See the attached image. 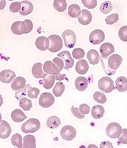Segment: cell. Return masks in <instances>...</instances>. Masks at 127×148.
Here are the masks:
<instances>
[{
    "label": "cell",
    "instance_id": "cell-17",
    "mask_svg": "<svg viewBox=\"0 0 127 148\" xmlns=\"http://www.w3.org/2000/svg\"><path fill=\"white\" fill-rule=\"evenodd\" d=\"M25 86L26 79L24 77H21V76H19V77L16 78L15 80H13L12 84H11V88L15 92L19 91V90L24 88Z\"/></svg>",
    "mask_w": 127,
    "mask_h": 148
},
{
    "label": "cell",
    "instance_id": "cell-16",
    "mask_svg": "<svg viewBox=\"0 0 127 148\" xmlns=\"http://www.w3.org/2000/svg\"><path fill=\"white\" fill-rule=\"evenodd\" d=\"M78 21L82 25H88L92 21V14L88 10H82L81 15L78 18Z\"/></svg>",
    "mask_w": 127,
    "mask_h": 148
},
{
    "label": "cell",
    "instance_id": "cell-19",
    "mask_svg": "<svg viewBox=\"0 0 127 148\" xmlns=\"http://www.w3.org/2000/svg\"><path fill=\"white\" fill-rule=\"evenodd\" d=\"M115 51V48L113 45L110 43H103L100 46V53L101 54L102 57L106 58L109 55L112 54Z\"/></svg>",
    "mask_w": 127,
    "mask_h": 148
},
{
    "label": "cell",
    "instance_id": "cell-41",
    "mask_svg": "<svg viewBox=\"0 0 127 148\" xmlns=\"http://www.w3.org/2000/svg\"><path fill=\"white\" fill-rule=\"evenodd\" d=\"M82 2L84 6L88 9H94L97 5L96 0H82Z\"/></svg>",
    "mask_w": 127,
    "mask_h": 148
},
{
    "label": "cell",
    "instance_id": "cell-26",
    "mask_svg": "<svg viewBox=\"0 0 127 148\" xmlns=\"http://www.w3.org/2000/svg\"><path fill=\"white\" fill-rule=\"evenodd\" d=\"M27 118V115L21 109H15L11 113V119L16 123H21Z\"/></svg>",
    "mask_w": 127,
    "mask_h": 148
},
{
    "label": "cell",
    "instance_id": "cell-46",
    "mask_svg": "<svg viewBox=\"0 0 127 148\" xmlns=\"http://www.w3.org/2000/svg\"><path fill=\"white\" fill-rule=\"evenodd\" d=\"M79 110L83 114H88L90 112V106L88 105L83 103L79 106Z\"/></svg>",
    "mask_w": 127,
    "mask_h": 148
},
{
    "label": "cell",
    "instance_id": "cell-10",
    "mask_svg": "<svg viewBox=\"0 0 127 148\" xmlns=\"http://www.w3.org/2000/svg\"><path fill=\"white\" fill-rule=\"evenodd\" d=\"M57 57L61 58L62 60L64 61L65 62V69L68 70L70 69V68H72L74 66V59L71 57L70 52L68 51H62L61 53L58 54Z\"/></svg>",
    "mask_w": 127,
    "mask_h": 148
},
{
    "label": "cell",
    "instance_id": "cell-13",
    "mask_svg": "<svg viewBox=\"0 0 127 148\" xmlns=\"http://www.w3.org/2000/svg\"><path fill=\"white\" fill-rule=\"evenodd\" d=\"M35 46L37 49L41 51L47 50L50 47L49 39L45 36H40L35 40Z\"/></svg>",
    "mask_w": 127,
    "mask_h": 148
},
{
    "label": "cell",
    "instance_id": "cell-27",
    "mask_svg": "<svg viewBox=\"0 0 127 148\" xmlns=\"http://www.w3.org/2000/svg\"><path fill=\"white\" fill-rule=\"evenodd\" d=\"M55 80H56V78L54 75L46 73L45 77L43 78V87L46 90H49L54 86Z\"/></svg>",
    "mask_w": 127,
    "mask_h": 148
},
{
    "label": "cell",
    "instance_id": "cell-24",
    "mask_svg": "<svg viewBox=\"0 0 127 148\" xmlns=\"http://www.w3.org/2000/svg\"><path fill=\"white\" fill-rule=\"evenodd\" d=\"M33 5L29 1H22L21 2V10L20 14L21 16H28L33 11Z\"/></svg>",
    "mask_w": 127,
    "mask_h": 148
},
{
    "label": "cell",
    "instance_id": "cell-34",
    "mask_svg": "<svg viewBox=\"0 0 127 148\" xmlns=\"http://www.w3.org/2000/svg\"><path fill=\"white\" fill-rule=\"evenodd\" d=\"M11 144L15 147H17L19 148L23 147V144H22V136L19 134H16L12 136L11 138Z\"/></svg>",
    "mask_w": 127,
    "mask_h": 148
},
{
    "label": "cell",
    "instance_id": "cell-20",
    "mask_svg": "<svg viewBox=\"0 0 127 148\" xmlns=\"http://www.w3.org/2000/svg\"><path fill=\"white\" fill-rule=\"evenodd\" d=\"M76 71L79 74H84L86 73L89 70V65H88V62L85 60H79L76 64Z\"/></svg>",
    "mask_w": 127,
    "mask_h": 148
},
{
    "label": "cell",
    "instance_id": "cell-5",
    "mask_svg": "<svg viewBox=\"0 0 127 148\" xmlns=\"http://www.w3.org/2000/svg\"><path fill=\"white\" fill-rule=\"evenodd\" d=\"M63 38L64 40V43L68 49H72L75 46L77 42V37L76 34L73 30L66 29L63 32Z\"/></svg>",
    "mask_w": 127,
    "mask_h": 148
},
{
    "label": "cell",
    "instance_id": "cell-33",
    "mask_svg": "<svg viewBox=\"0 0 127 148\" xmlns=\"http://www.w3.org/2000/svg\"><path fill=\"white\" fill-rule=\"evenodd\" d=\"M19 106L23 110L30 111L32 107V103L30 99L27 98H22L19 101Z\"/></svg>",
    "mask_w": 127,
    "mask_h": 148
},
{
    "label": "cell",
    "instance_id": "cell-42",
    "mask_svg": "<svg viewBox=\"0 0 127 148\" xmlns=\"http://www.w3.org/2000/svg\"><path fill=\"white\" fill-rule=\"evenodd\" d=\"M39 93L40 90L38 88H36V87H31L28 90V94H27V95H28L29 98L35 99V98H37L38 97Z\"/></svg>",
    "mask_w": 127,
    "mask_h": 148
},
{
    "label": "cell",
    "instance_id": "cell-40",
    "mask_svg": "<svg viewBox=\"0 0 127 148\" xmlns=\"http://www.w3.org/2000/svg\"><path fill=\"white\" fill-rule=\"evenodd\" d=\"M10 11L11 13H20L21 10V2H14L13 3H11L10 6L9 8Z\"/></svg>",
    "mask_w": 127,
    "mask_h": 148
},
{
    "label": "cell",
    "instance_id": "cell-31",
    "mask_svg": "<svg viewBox=\"0 0 127 148\" xmlns=\"http://www.w3.org/2000/svg\"><path fill=\"white\" fill-rule=\"evenodd\" d=\"M53 7L57 11L64 12L67 8V2L66 0H55Z\"/></svg>",
    "mask_w": 127,
    "mask_h": 148
},
{
    "label": "cell",
    "instance_id": "cell-1",
    "mask_svg": "<svg viewBox=\"0 0 127 148\" xmlns=\"http://www.w3.org/2000/svg\"><path fill=\"white\" fill-rule=\"evenodd\" d=\"M11 31L13 34L21 35L22 34H28L33 29V24L30 19L24 21H16L11 26Z\"/></svg>",
    "mask_w": 127,
    "mask_h": 148
},
{
    "label": "cell",
    "instance_id": "cell-14",
    "mask_svg": "<svg viewBox=\"0 0 127 148\" xmlns=\"http://www.w3.org/2000/svg\"><path fill=\"white\" fill-rule=\"evenodd\" d=\"M16 77V73L11 70H4L0 73V80L3 83H10Z\"/></svg>",
    "mask_w": 127,
    "mask_h": 148
},
{
    "label": "cell",
    "instance_id": "cell-2",
    "mask_svg": "<svg viewBox=\"0 0 127 148\" xmlns=\"http://www.w3.org/2000/svg\"><path fill=\"white\" fill-rule=\"evenodd\" d=\"M41 128V123L36 118H30L21 125V131L24 134L35 133Z\"/></svg>",
    "mask_w": 127,
    "mask_h": 148
},
{
    "label": "cell",
    "instance_id": "cell-29",
    "mask_svg": "<svg viewBox=\"0 0 127 148\" xmlns=\"http://www.w3.org/2000/svg\"><path fill=\"white\" fill-rule=\"evenodd\" d=\"M81 13H82L81 8L79 5L77 4H73L68 7V15L71 18H79L81 15Z\"/></svg>",
    "mask_w": 127,
    "mask_h": 148
},
{
    "label": "cell",
    "instance_id": "cell-48",
    "mask_svg": "<svg viewBox=\"0 0 127 148\" xmlns=\"http://www.w3.org/2000/svg\"><path fill=\"white\" fill-rule=\"evenodd\" d=\"M55 78H56V79H57V80H60V81L63 80L64 79H66V75H65V74H63V75H62V74L59 73V74H57V75H55Z\"/></svg>",
    "mask_w": 127,
    "mask_h": 148
},
{
    "label": "cell",
    "instance_id": "cell-37",
    "mask_svg": "<svg viewBox=\"0 0 127 148\" xmlns=\"http://www.w3.org/2000/svg\"><path fill=\"white\" fill-rule=\"evenodd\" d=\"M85 55V51L82 49H79V48H77V49H74L72 52V56L74 59L75 60H80L82 59Z\"/></svg>",
    "mask_w": 127,
    "mask_h": 148
},
{
    "label": "cell",
    "instance_id": "cell-6",
    "mask_svg": "<svg viewBox=\"0 0 127 148\" xmlns=\"http://www.w3.org/2000/svg\"><path fill=\"white\" fill-rule=\"evenodd\" d=\"M51 42L50 47H49V51H50L52 53H55L63 49V40L59 35H49L48 38Z\"/></svg>",
    "mask_w": 127,
    "mask_h": 148
},
{
    "label": "cell",
    "instance_id": "cell-45",
    "mask_svg": "<svg viewBox=\"0 0 127 148\" xmlns=\"http://www.w3.org/2000/svg\"><path fill=\"white\" fill-rule=\"evenodd\" d=\"M119 142L121 143L124 144V145H127V129L126 128H124L122 131V134L120 136L119 139H118Z\"/></svg>",
    "mask_w": 127,
    "mask_h": 148
},
{
    "label": "cell",
    "instance_id": "cell-36",
    "mask_svg": "<svg viewBox=\"0 0 127 148\" xmlns=\"http://www.w3.org/2000/svg\"><path fill=\"white\" fill-rule=\"evenodd\" d=\"M93 99L99 103H105L107 102V97L101 92H96L93 94Z\"/></svg>",
    "mask_w": 127,
    "mask_h": 148
},
{
    "label": "cell",
    "instance_id": "cell-39",
    "mask_svg": "<svg viewBox=\"0 0 127 148\" xmlns=\"http://www.w3.org/2000/svg\"><path fill=\"white\" fill-rule=\"evenodd\" d=\"M118 37L121 40L124 42H127V26H124L121 27L118 31Z\"/></svg>",
    "mask_w": 127,
    "mask_h": 148
},
{
    "label": "cell",
    "instance_id": "cell-11",
    "mask_svg": "<svg viewBox=\"0 0 127 148\" xmlns=\"http://www.w3.org/2000/svg\"><path fill=\"white\" fill-rule=\"evenodd\" d=\"M43 69L44 73L54 75V76H55L57 74L60 73V71H61L53 62L49 61V60L45 62L43 66Z\"/></svg>",
    "mask_w": 127,
    "mask_h": 148
},
{
    "label": "cell",
    "instance_id": "cell-22",
    "mask_svg": "<svg viewBox=\"0 0 127 148\" xmlns=\"http://www.w3.org/2000/svg\"><path fill=\"white\" fill-rule=\"evenodd\" d=\"M115 87L120 92H124L127 90V79L124 76L117 78L115 81Z\"/></svg>",
    "mask_w": 127,
    "mask_h": 148
},
{
    "label": "cell",
    "instance_id": "cell-44",
    "mask_svg": "<svg viewBox=\"0 0 127 148\" xmlns=\"http://www.w3.org/2000/svg\"><path fill=\"white\" fill-rule=\"evenodd\" d=\"M53 62L55 63L57 66L58 67L59 69H60V71H62V70L65 68L64 61H63L61 58H60V57H55V58H54Z\"/></svg>",
    "mask_w": 127,
    "mask_h": 148
},
{
    "label": "cell",
    "instance_id": "cell-7",
    "mask_svg": "<svg viewBox=\"0 0 127 148\" xmlns=\"http://www.w3.org/2000/svg\"><path fill=\"white\" fill-rule=\"evenodd\" d=\"M62 139L66 141H72L77 136V131L71 125H65L60 131Z\"/></svg>",
    "mask_w": 127,
    "mask_h": 148
},
{
    "label": "cell",
    "instance_id": "cell-4",
    "mask_svg": "<svg viewBox=\"0 0 127 148\" xmlns=\"http://www.w3.org/2000/svg\"><path fill=\"white\" fill-rule=\"evenodd\" d=\"M122 131L121 125L117 123H111L106 128V134L111 139H117L121 135Z\"/></svg>",
    "mask_w": 127,
    "mask_h": 148
},
{
    "label": "cell",
    "instance_id": "cell-25",
    "mask_svg": "<svg viewBox=\"0 0 127 148\" xmlns=\"http://www.w3.org/2000/svg\"><path fill=\"white\" fill-rule=\"evenodd\" d=\"M24 148H35L36 147V139L35 137L31 134L25 136L24 138Z\"/></svg>",
    "mask_w": 127,
    "mask_h": 148
},
{
    "label": "cell",
    "instance_id": "cell-35",
    "mask_svg": "<svg viewBox=\"0 0 127 148\" xmlns=\"http://www.w3.org/2000/svg\"><path fill=\"white\" fill-rule=\"evenodd\" d=\"M113 9V5L110 1H105L101 4L100 7V10L104 14H108Z\"/></svg>",
    "mask_w": 127,
    "mask_h": 148
},
{
    "label": "cell",
    "instance_id": "cell-32",
    "mask_svg": "<svg viewBox=\"0 0 127 148\" xmlns=\"http://www.w3.org/2000/svg\"><path fill=\"white\" fill-rule=\"evenodd\" d=\"M65 91V84L63 82H57L56 83V85L53 88V94L55 95L56 97H60L62 96V95L63 94Z\"/></svg>",
    "mask_w": 127,
    "mask_h": 148
},
{
    "label": "cell",
    "instance_id": "cell-8",
    "mask_svg": "<svg viewBox=\"0 0 127 148\" xmlns=\"http://www.w3.org/2000/svg\"><path fill=\"white\" fill-rule=\"evenodd\" d=\"M105 39V34L102 30L95 29L90 33L89 40L93 45H99Z\"/></svg>",
    "mask_w": 127,
    "mask_h": 148
},
{
    "label": "cell",
    "instance_id": "cell-3",
    "mask_svg": "<svg viewBox=\"0 0 127 148\" xmlns=\"http://www.w3.org/2000/svg\"><path fill=\"white\" fill-rule=\"evenodd\" d=\"M98 86L102 92L106 93L112 92L115 88L113 79H110L108 76H104L101 78L98 83Z\"/></svg>",
    "mask_w": 127,
    "mask_h": 148
},
{
    "label": "cell",
    "instance_id": "cell-30",
    "mask_svg": "<svg viewBox=\"0 0 127 148\" xmlns=\"http://www.w3.org/2000/svg\"><path fill=\"white\" fill-rule=\"evenodd\" d=\"M61 122L59 117H57V116H52V117H49L46 121V125L47 127H49V128H57V127H59V125H60Z\"/></svg>",
    "mask_w": 127,
    "mask_h": 148
},
{
    "label": "cell",
    "instance_id": "cell-21",
    "mask_svg": "<svg viewBox=\"0 0 127 148\" xmlns=\"http://www.w3.org/2000/svg\"><path fill=\"white\" fill-rule=\"evenodd\" d=\"M88 86V81L84 76H79L75 80V87L80 92L85 91Z\"/></svg>",
    "mask_w": 127,
    "mask_h": 148
},
{
    "label": "cell",
    "instance_id": "cell-47",
    "mask_svg": "<svg viewBox=\"0 0 127 148\" xmlns=\"http://www.w3.org/2000/svg\"><path fill=\"white\" fill-rule=\"evenodd\" d=\"M100 147L101 148H104V147L113 148V145H112L111 142L105 141V142H101V145H100Z\"/></svg>",
    "mask_w": 127,
    "mask_h": 148
},
{
    "label": "cell",
    "instance_id": "cell-15",
    "mask_svg": "<svg viewBox=\"0 0 127 148\" xmlns=\"http://www.w3.org/2000/svg\"><path fill=\"white\" fill-rule=\"evenodd\" d=\"M11 133V127L8 122L2 120L0 123V138L5 139L9 137Z\"/></svg>",
    "mask_w": 127,
    "mask_h": 148
},
{
    "label": "cell",
    "instance_id": "cell-43",
    "mask_svg": "<svg viewBox=\"0 0 127 148\" xmlns=\"http://www.w3.org/2000/svg\"><path fill=\"white\" fill-rule=\"evenodd\" d=\"M71 112H72L73 114L78 119H83L85 117V115L82 113V112H80L79 109L77 107H74V106H71Z\"/></svg>",
    "mask_w": 127,
    "mask_h": 148
},
{
    "label": "cell",
    "instance_id": "cell-23",
    "mask_svg": "<svg viewBox=\"0 0 127 148\" xmlns=\"http://www.w3.org/2000/svg\"><path fill=\"white\" fill-rule=\"evenodd\" d=\"M105 109L101 105H96L91 109V115L96 120L101 119L104 114Z\"/></svg>",
    "mask_w": 127,
    "mask_h": 148
},
{
    "label": "cell",
    "instance_id": "cell-9",
    "mask_svg": "<svg viewBox=\"0 0 127 148\" xmlns=\"http://www.w3.org/2000/svg\"><path fill=\"white\" fill-rule=\"evenodd\" d=\"M55 103V98L51 93L43 92L39 98V105L43 108H49Z\"/></svg>",
    "mask_w": 127,
    "mask_h": 148
},
{
    "label": "cell",
    "instance_id": "cell-38",
    "mask_svg": "<svg viewBox=\"0 0 127 148\" xmlns=\"http://www.w3.org/2000/svg\"><path fill=\"white\" fill-rule=\"evenodd\" d=\"M118 19H119V16H118V13H113V14L106 18L105 22L108 25H113L118 21Z\"/></svg>",
    "mask_w": 127,
    "mask_h": 148
},
{
    "label": "cell",
    "instance_id": "cell-18",
    "mask_svg": "<svg viewBox=\"0 0 127 148\" xmlns=\"http://www.w3.org/2000/svg\"><path fill=\"white\" fill-rule=\"evenodd\" d=\"M43 65H42V63H35L34 65L32 66V76H34L35 78L36 79H41V78H43V79L45 77L46 74L44 73L43 71L42 67Z\"/></svg>",
    "mask_w": 127,
    "mask_h": 148
},
{
    "label": "cell",
    "instance_id": "cell-28",
    "mask_svg": "<svg viewBox=\"0 0 127 148\" xmlns=\"http://www.w3.org/2000/svg\"><path fill=\"white\" fill-rule=\"evenodd\" d=\"M87 57H88V60H89L91 65H96V64H98L99 59H100L99 53L95 49L90 50L88 52V54H87Z\"/></svg>",
    "mask_w": 127,
    "mask_h": 148
},
{
    "label": "cell",
    "instance_id": "cell-12",
    "mask_svg": "<svg viewBox=\"0 0 127 148\" xmlns=\"http://www.w3.org/2000/svg\"><path fill=\"white\" fill-rule=\"evenodd\" d=\"M123 62L122 57L119 54H113L108 59V65L113 71H116Z\"/></svg>",
    "mask_w": 127,
    "mask_h": 148
}]
</instances>
